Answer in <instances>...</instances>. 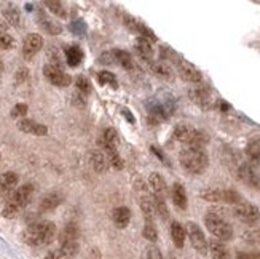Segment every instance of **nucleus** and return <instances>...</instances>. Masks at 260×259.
<instances>
[{
  "mask_svg": "<svg viewBox=\"0 0 260 259\" xmlns=\"http://www.w3.org/2000/svg\"><path fill=\"white\" fill-rule=\"evenodd\" d=\"M145 259H163V254L156 246H149L145 251Z\"/></svg>",
  "mask_w": 260,
  "mask_h": 259,
  "instance_id": "obj_47",
  "label": "nucleus"
},
{
  "mask_svg": "<svg viewBox=\"0 0 260 259\" xmlns=\"http://www.w3.org/2000/svg\"><path fill=\"white\" fill-rule=\"evenodd\" d=\"M19 181V178L13 171H7L4 175H0V194H5L8 190L13 189Z\"/></svg>",
  "mask_w": 260,
  "mask_h": 259,
  "instance_id": "obj_31",
  "label": "nucleus"
},
{
  "mask_svg": "<svg viewBox=\"0 0 260 259\" xmlns=\"http://www.w3.org/2000/svg\"><path fill=\"white\" fill-rule=\"evenodd\" d=\"M142 235H144L145 240H149L152 243H155L158 240V231L155 227V222L153 221H145L144 229H142Z\"/></svg>",
  "mask_w": 260,
  "mask_h": 259,
  "instance_id": "obj_38",
  "label": "nucleus"
},
{
  "mask_svg": "<svg viewBox=\"0 0 260 259\" xmlns=\"http://www.w3.org/2000/svg\"><path fill=\"white\" fill-rule=\"evenodd\" d=\"M125 24L128 26V29H131L133 32H136V34H139L141 37H144V39H147V40H150V42H155L156 40V36L153 34V31L152 29H149L145 24H142L141 21H138V19H134V18H125Z\"/></svg>",
  "mask_w": 260,
  "mask_h": 259,
  "instance_id": "obj_15",
  "label": "nucleus"
},
{
  "mask_svg": "<svg viewBox=\"0 0 260 259\" xmlns=\"http://www.w3.org/2000/svg\"><path fill=\"white\" fill-rule=\"evenodd\" d=\"M34 186L32 184H22L21 187H18L11 197L7 200V204L4 205V210H2V215L4 218H8V219H13L16 218L19 213L24 210L29 202L34 195Z\"/></svg>",
  "mask_w": 260,
  "mask_h": 259,
  "instance_id": "obj_3",
  "label": "nucleus"
},
{
  "mask_svg": "<svg viewBox=\"0 0 260 259\" xmlns=\"http://www.w3.org/2000/svg\"><path fill=\"white\" fill-rule=\"evenodd\" d=\"M236 259H260V253H244L240 251L236 254Z\"/></svg>",
  "mask_w": 260,
  "mask_h": 259,
  "instance_id": "obj_49",
  "label": "nucleus"
},
{
  "mask_svg": "<svg viewBox=\"0 0 260 259\" xmlns=\"http://www.w3.org/2000/svg\"><path fill=\"white\" fill-rule=\"evenodd\" d=\"M185 232H187V237H188L191 246H193L200 254H203V256L208 254V239L198 224L193 221H188L185 224Z\"/></svg>",
  "mask_w": 260,
  "mask_h": 259,
  "instance_id": "obj_6",
  "label": "nucleus"
},
{
  "mask_svg": "<svg viewBox=\"0 0 260 259\" xmlns=\"http://www.w3.org/2000/svg\"><path fill=\"white\" fill-rule=\"evenodd\" d=\"M219 107H220V110H222V112H229V110L232 109V107H230V104H229V103H225V101H222V99L219 101Z\"/></svg>",
  "mask_w": 260,
  "mask_h": 259,
  "instance_id": "obj_51",
  "label": "nucleus"
},
{
  "mask_svg": "<svg viewBox=\"0 0 260 259\" xmlns=\"http://www.w3.org/2000/svg\"><path fill=\"white\" fill-rule=\"evenodd\" d=\"M78 250H80L78 242L77 243H66V245H61L58 250L50 251L47 256H45V259H74L78 254Z\"/></svg>",
  "mask_w": 260,
  "mask_h": 259,
  "instance_id": "obj_13",
  "label": "nucleus"
},
{
  "mask_svg": "<svg viewBox=\"0 0 260 259\" xmlns=\"http://www.w3.org/2000/svg\"><path fill=\"white\" fill-rule=\"evenodd\" d=\"M171 198H173L174 205L179 210H187V207H188V197H187V192H185V187L180 183H174L171 186Z\"/></svg>",
  "mask_w": 260,
  "mask_h": 259,
  "instance_id": "obj_16",
  "label": "nucleus"
},
{
  "mask_svg": "<svg viewBox=\"0 0 260 259\" xmlns=\"http://www.w3.org/2000/svg\"><path fill=\"white\" fill-rule=\"evenodd\" d=\"M26 8H27V11H32V5H29V4H27V5H26Z\"/></svg>",
  "mask_w": 260,
  "mask_h": 259,
  "instance_id": "obj_53",
  "label": "nucleus"
},
{
  "mask_svg": "<svg viewBox=\"0 0 260 259\" xmlns=\"http://www.w3.org/2000/svg\"><path fill=\"white\" fill-rule=\"evenodd\" d=\"M43 47V39L40 34H27L22 42V56L24 60H32Z\"/></svg>",
  "mask_w": 260,
  "mask_h": 259,
  "instance_id": "obj_11",
  "label": "nucleus"
},
{
  "mask_svg": "<svg viewBox=\"0 0 260 259\" xmlns=\"http://www.w3.org/2000/svg\"><path fill=\"white\" fill-rule=\"evenodd\" d=\"M48 60H50V64L51 66L61 67V69H62V61H61V54H59V50L58 48H54V47H50L48 48Z\"/></svg>",
  "mask_w": 260,
  "mask_h": 259,
  "instance_id": "obj_43",
  "label": "nucleus"
},
{
  "mask_svg": "<svg viewBox=\"0 0 260 259\" xmlns=\"http://www.w3.org/2000/svg\"><path fill=\"white\" fill-rule=\"evenodd\" d=\"M27 104L26 103H18L13 109H11V117L13 119H19V117H24L27 114Z\"/></svg>",
  "mask_w": 260,
  "mask_h": 259,
  "instance_id": "obj_45",
  "label": "nucleus"
},
{
  "mask_svg": "<svg viewBox=\"0 0 260 259\" xmlns=\"http://www.w3.org/2000/svg\"><path fill=\"white\" fill-rule=\"evenodd\" d=\"M99 63L104 64V66H114L115 64V60H114V54H112V50L104 51L103 54H101L99 56Z\"/></svg>",
  "mask_w": 260,
  "mask_h": 259,
  "instance_id": "obj_46",
  "label": "nucleus"
},
{
  "mask_svg": "<svg viewBox=\"0 0 260 259\" xmlns=\"http://www.w3.org/2000/svg\"><path fill=\"white\" fill-rule=\"evenodd\" d=\"M177 64V72L182 77V80L188 82V83H201L203 82V74L195 64L188 63L187 60H176Z\"/></svg>",
  "mask_w": 260,
  "mask_h": 259,
  "instance_id": "obj_8",
  "label": "nucleus"
},
{
  "mask_svg": "<svg viewBox=\"0 0 260 259\" xmlns=\"http://www.w3.org/2000/svg\"><path fill=\"white\" fill-rule=\"evenodd\" d=\"M179 163L190 175H201L208 170L209 157L203 148H185L179 154Z\"/></svg>",
  "mask_w": 260,
  "mask_h": 259,
  "instance_id": "obj_2",
  "label": "nucleus"
},
{
  "mask_svg": "<svg viewBox=\"0 0 260 259\" xmlns=\"http://www.w3.org/2000/svg\"><path fill=\"white\" fill-rule=\"evenodd\" d=\"M78 235H80V231H78L77 224H67V226L59 234V242H61V245L77 243L78 242Z\"/></svg>",
  "mask_w": 260,
  "mask_h": 259,
  "instance_id": "obj_27",
  "label": "nucleus"
},
{
  "mask_svg": "<svg viewBox=\"0 0 260 259\" xmlns=\"http://www.w3.org/2000/svg\"><path fill=\"white\" fill-rule=\"evenodd\" d=\"M89 162H91V166H93V170L96 173H106L109 170V159H107V155L101 151V149H96L91 152V159H89Z\"/></svg>",
  "mask_w": 260,
  "mask_h": 259,
  "instance_id": "obj_20",
  "label": "nucleus"
},
{
  "mask_svg": "<svg viewBox=\"0 0 260 259\" xmlns=\"http://www.w3.org/2000/svg\"><path fill=\"white\" fill-rule=\"evenodd\" d=\"M39 24L42 26L43 31H47L50 36H59V34L62 32V26L59 24V22L51 19L50 16H47L43 11L39 13Z\"/></svg>",
  "mask_w": 260,
  "mask_h": 259,
  "instance_id": "obj_21",
  "label": "nucleus"
},
{
  "mask_svg": "<svg viewBox=\"0 0 260 259\" xmlns=\"http://www.w3.org/2000/svg\"><path fill=\"white\" fill-rule=\"evenodd\" d=\"M4 18H5V21L8 22V24H11V26H19L21 24V15H19V11L16 8H7V10H4Z\"/></svg>",
  "mask_w": 260,
  "mask_h": 259,
  "instance_id": "obj_39",
  "label": "nucleus"
},
{
  "mask_svg": "<svg viewBox=\"0 0 260 259\" xmlns=\"http://www.w3.org/2000/svg\"><path fill=\"white\" fill-rule=\"evenodd\" d=\"M173 136L176 141L185 144L187 148H205L209 142V134L205 130H200L190 125H179L174 128Z\"/></svg>",
  "mask_w": 260,
  "mask_h": 259,
  "instance_id": "obj_4",
  "label": "nucleus"
},
{
  "mask_svg": "<svg viewBox=\"0 0 260 259\" xmlns=\"http://www.w3.org/2000/svg\"><path fill=\"white\" fill-rule=\"evenodd\" d=\"M56 226L51 221L32 222L22 232V242L29 246H45L54 240Z\"/></svg>",
  "mask_w": 260,
  "mask_h": 259,
  "instance_id": "obj_1",
  "label": "nucleus"
},
{
  "mask_svg": "<svg viewBox=\"0 0 260 259\" xmlns=\"http://www.w3.org/2000/svg\"><path fill=\"white\" fill-rule=\"evenodd\" d=\"M98 80H99L101 85H104V87H114V88H117V85H118L117 75L114 72H109V71H101L98 74Z\"/></svg>",
  "mask_w": 260,
  "mask_h": 259,
  "instance_id": "obj_37",
  "label": "nucleus"
},
{
  "mask_svg": "<svg viewBox=\"0 0 260 259\" xmlns=\"http://www.w3.org/2000/svg\"><path fill=\"white\" fill-rule=\"evenodd\" d=\"M134 50L138 51L139 58H142L144 61L150 63L152 61V56H153V47H152V42L147 40L144 37H139L134 43Z\"/></svg>",
  "mask_w": 260,
  "mask_h": 259,
  "instance_id": "obj_23",
  "label": "nucleus"
},
{
  "mask_svg": "<svg viewBox=\"0 0 260 259\" xmlns=\"http://www.w3.org/2000/svg\"><path fill=\"white\" fill-rule=\"evenodd\" d=\"M69 29H71V32L77 34V36H83V34L86 32V24L82 19H75L69 24Z\"/></svg>",
  "mask_w": 260,
  "mask_h": 259,
  "instance_id": "obj_44",
  "label": "nucleus"
},
{
  "mask_svg": "<svg viewBox=\"0 0 260 259\" xmlns=\"http://www.w3.org/2000/svg\"><path fill=\"white\" fill-rule=\"evenodd\" d=\"M246 155L249 159V163L258 166L260 163V139H254L246 146Z\"/></svg>",
  "mask_w": 260,
  "mask_h": 259,
  "instance_id": "obj_32",
  "label": "nucleus"
},
{
  "mask_svg": "<svg viewBox=\"0 0 260 259\" xmlns=\"http://www.w3.org/2000/svg\"><path fill=\"white\" fill-rule=\"evenodd\" d=\"M208 251L211 253L212 259H230V251L225 246L223 242L212 239L211 242H208Z\"/></svg>",
  "mask_w": 260,
  "mask_h": 259,
  "instance_id": "obj_22",
  "label": "nucleus"
},
{
  "mask_svg": "<svg viewBox=\"0 0 260 259\" xmlns=\"http://www.w3.org/2000/svg\"><path fill=\"white\" fill-rule=\"evenodd\" d=\"M27 77H29V71L26 69V67H21V69L16 72L15 75V82L19 85V83H24L27 80Z\"/></svg>",
  "mask_w": 260,
  "mask_h": 259,
  "instance_id": "obj_48",
  "label": "nucleus"
},
{
  "mask_svg": "<svg viewBox=\"0 0 260 259\" xmlns=\"http://www.w3.org/2000/svg\"><path fill=\"white\" fill-rule=\"evenodd\" d=\"M99 148H106V146H112V148H117L118 144V133L115 128H106L101 134V138L98 139Z\"/></svg>",
  "mask_w": 260,
  "mask_h": 259,
  "instance_id": "obj_30",
  "label": "nucleus"
},
{
  "mask_svg": "<svg viewBox=\"0 0 260 259\" xmlns=\"http://www.w3.org/2000/svg\"><path fill=\"white\" fill-rule=\"evenodd\" d=\"M200 197L211 204H222L223 202V189H206L201 190Z\"/></svg>",
  "mask_w": 260,
  "mask_h": 259,
  "instance_id": "obj_33",
  "label": "nucleus"
},
{
  "mask_svg": "<svg viewBox=\"0 0 260 259\" xmlns=\"http://www.w3.org/2000/svg\"><path fill=\"white\" fill-rule=\"evenodd\" d=\"M0 159H2V157H0Z\"/></svg>",
  "mask_w": 260,
  "mask_h": 259,
  "instance_id": "obj_55",
  "label": "nucleus"
},
{
  "mask_svg": "<svg viewBox=\"0 0 260 259\" xmlns=\"http://www.w3.org/2000/svg\"><path fill=\"white\" fill-rule=\"evenodd\" d=\"M75 85H77V88H78V92H80L83 96L91 92V83H89V80H88L86 77H83V75H78V77H77Z\"/></svg>",
  "mask_w": 260,
  "mask_h": 259,
  "instance_id": "obj_42",
  "label": "nucleus"
},
{
  "mask_svg": "<svg viewBox=\"0 0 260 259\" xmlns=\"http://www.w3.org/2000/svg\"><path fill=\"white\" fill-rule=\"evenodd\" d=\"M45 7H47L53 15L59 16V18H66L67 16V10L64 8V5L61 2H53V0H48L45 2Z\"/></svg>",
  "mask_w": 260,
  "mask_h": 259,
  "instance_id": "obj_40",
  "label": "nucleus"
},
{
  "mask_svg": "<svg viewBox=\"0 0 260 259\" xmlns=\"http://www.w3.org/2000/svg\"><path fill=\"white\" fill-rule=\"evenodd\" d=\"M205 224L206 229L220 242H229L233 239V227L225 221L219 213L216 211H209L205 216Z\"/></svg>",
  "mask_w": 260,
  "mask_h": 259,
  "instance_id": "obj_5",
  "label": "nucleus"
},
{
  "mask_svg": "<svg viewBox=\"0 0 260 259\" xmlns=\"http://www.w3.org/2000/svg\"><path fill=\"white\" fill-rule=\"evenodd\" d=\"M188 96L195 104H198L203 109H209L212 106V96H211L209 88H206V87L191 88L188 92Z\"/></svg>",
  "mask_w": 260,
  "mask_h": 259,
  "instance_id": "obj_12",
  "label": "nucleus"
},
{
  "mask_svg": "<svg viewBox=\"0 0 260 259\" xmlns=\"http://www.w3.org/2000/svg\"><path fill=\"white\" fill-rule=\"evenodd\" d=\"M18 128L22 133H27V134H34V136H45L48 133V128L42 125V123L36 122V120H30V119H22L18 123Z\"/></svg>",
  "mask_w": 260,
  "mask_h": 259,
  "instance_id": "obj_14",
  "label": "nucleus"
},
{
  "mask_svg": "<svg viewBox=\"0 0 260 259\" xmlns=\"http://www.w3.org/2000/svg\"><path fill=\"white\" fill-rule=\"evenodd\" d=\"M112 221L118 229L128 227V224L131 221V210L128 207H117L112 210Z\"/></svg>",
  "mask_w": 260,
  "mask_h": 259,
  "instance_id": "obj_18",
  "label": "nucleus"
},
{
  "mask_svg": "<svg viewBox=\"0 0 260 259\" xmlns=\"http://www.w3.org/2000/svg\"><path fill=\"white\" fill-rule=\"evenodd\" d=\"M169 259H176V257H173V256H171V257H169Z\"/></svg>",
  "mask_w": 260,
  "mask_h": 259,
  "instance_id": "obj_54",
  "label": "nucleus"
},
{
  "mask_svg": "<svg viewBox=\"0 0 260 259\" xmlns=\"http://www.w3.org/2000/svg\"><path fill=\"white\" fill-rule=\"evenodd\" d=\"M15 39L10 36L4 27H0V50H11L15 47Z\"/></svg>",
  "mask_w": 260,
  "mask_h": 259,
  "instance_id": "obj_41",
  "label": "nucleus"
},
{
  "mask_svg": "<svg viewBox=\"0 0 260 259\" xmlns=\"http://www.w3.org/2000/svg\"><path fill=\"white\" fill-rule=\"evenodd\" d=\"M149 184L153 190V195H160V197H165L166 192H168V186H166V181L165 178L160 175V173H150L149 176Z\"/></svg>",
  "mask_w": 260,
  "mask_h": 259,
  "instance_id": "obj_25",
  "label": "nucleus"
},
{
  "mask_svg": "<svg viewBox=\"0 0 260 259\" xmlns=\"http://www.w3.org/2000/svg\"><path fill=\"white\" fill-rule=\"evenodd\" d=\"M43 75L45 78L54 87H69L72 83V78L69 74H66L64 69L61 67H56V66H51V64H47L43 67Z\"/></svg>",
  "mask_w": 260,
  "mask_h": 259,
  "instance_id": "obj_9",
  "label": "nucleus"
},
{
  "mask_svg": "<svg viewBox=\"0 0 260 259\" xmlns=\"http://www.w3.org/2000/svg\"><path fill=\"white\" fill-rule=\"evenodd\" d=\"M141 210L144 213L145 221H153L155 218V208H153V202L150 195H144L141 198Z\"/></svg>",
  "mask_w": 260,
  "mask_h": 259,
  "instance_id": "obj_36",
  "label": "nucleus"
},
{
  "mask_svg": "<svg viewBox=\"0 0 260 259\" xmlns=\"http://www.w3.org/2000/svg\"><path fill=\"white\" fill-rule=\"evenodd\" d=\"M152 202H153V208H155V213L161 219H168L169 218V210H168V205H166V200L165 197H160V195H152Z\"/></svg>",
  "mask_w": 260,
  "mask_h": 259,
  "instance_id": "obj_34",
  "label": "nucleus"
},
{
  "mask_svg": "<svg viewBox=\"0 0 260 259\" xmlns=\"http://www.w3.org/2000/svg\"><path fill=\"white\" fill-rule=\"evenodd\" d=\"M233 215L238 221H241L244 224H249V226H254V224H257L260 221L258 207H255L254 204H247V202H243L240 205H235Z\"/></svg>",
  "mask_w": 260,
  "mask_h": 259,
  "instance_id": "obj_7",
  "label": "nucleus"
},
{
  "mask_svg": "<svg viewBox=\"0 0 260 259\" xmlns=\"http://www.w3.org/2000/svg\"><path fill=\"white\" fill-rule=\"evenodd\" d=\"M2 71H4V61L0 60V74H2Z\"/></svg>",
  "mask_w": 260,
  "mask_h": 259,
  "instance_id": "obj_52",
  "label": "nucleus"
},
{
  "mask_svg": "<svg viewBox=\"0 0 260 259\" xmlns=\"http://www.w3.org/2000/svg\"><path fill=\"white\" fill-rule=\"evenodd\" d=\"M62 202H64V195L62 194H59V192H50L45 197H42L39 210L43 211V213L45 211H53V210L58 208L62 204Z\"/></svg>",
  "mask_w": 260,
  "mask_h": 259,
  "instance_id": "obj_17",
  "label": "nucleus"
},
{
  "mask_svg": "<svg viewBox=\"0 0 260 259\" xmlns=\"http://www.w3.org/2000/svg\"><path fill=\"white\" fill-rule=\"evenodd\" d=\"M120 110H121V116L125 117V119H126L129 123H134V122H136V120H134V117H133V114L129 112V109H126V107H121Z\"/></svg>",
  "mask_w": 260,
  "mask_h": 259,
  "instance_id": "obj_50",
  "label": "nucleus"
},
{
  "mask_svg": "<svg viewBox=\"0 0 260 259\" xmlns=\"http://www.w3.org/2000/svg\"><path fill=\"white\" fill-rule=\"evenodd\" d=\"M241 239L251 246H260V227H251L243 232Z\"/></svg>",
  "mask_w": 260,
  "mask_h": 259,
  "instance_id": "obj_35",
  "label": "nucleus"
},
{
  "mask_svg": "<svg viewBox=\"0 0 260 259\" xmlns=\"http://www.w3.org/2000/svg\"><path fill=\"white\" fill-rule=\"evenodd\" d=\"M99 149L107 155L110 166H114L115 170H123V166H125V162H123V159H121V155L118 154V149L117 148H112V146H106V148H99Z\"/></svg>",
  "mask_w": 260,
  "mask_h": 259,
  "instance_id": "obj_28",
  "label": "nucleus"
},
{
  "mask_svg": "<svg viewBox=\"0 0 260 259\" xmlns=\"http://www.w3.org/2000/svg\"><path fill=\"white\" fill-rule=\"evenodd\" d=\"M149 64H150L152 72L156 77L163 78V80H173L174 72H173L171 66H169V64H166L165 61H150Z\"/></svg>",
  "mask_w": 260,
  "mask_h": 259,
  "instance_id": "obj_24",
  "label": "nucleus"
},
{
  "mask_svg": "<svg viewBox=\"0 0 260 259\" xmlns=\"http://www.w3.org/2000/svg\"><path fill=\"white\" fill-rule=\"evenodd\" d=\"M64 56H66V63L69 64L71 67H77L80 64L85 58V53L83 50L78 47V45H67L66 50H64Z\"/></svg>",
  "mask_w": 260,
  "mask_h": 259,
  "instance_id": "obj_19",
  "label": "nucleus"
},
{
  "mask_svg": "<svg viewBox=\"0 0 260 259\" xmlns=\"http://www.w3.org/2000/svg\"><path fill=\"white\" fill-rule=\"evenodd\" d=\"M112 54H114V60H115V64L120 66V67H125V69L131 71L134 69V61H133V56L125 51V50H118V48H114L112 50Z\"/></svg>",
  "mask_w": 260,
  "mask_h": 259,
  "instance_id": "obj_29",
  "label": "nucleus"
},
{
  "mask_svg": "<svg viewBox=\"0 0 260 259\" xmlns=\"http://www.w3.org/2000/svg\"><path fill=\"white\" fill-rule=\"evenodd\" d=\"M238 176L246 186H249L252 189H260V173L255 165L249 162L241 163L238 168Z\"/></svg>",
  "mask_w": 260,
  "mask_h": 259,
  "instance_id": "obj_10",
  "label": "nucleus"
},
{
  "mask_svg": "<svg viewBox=\"0 0 260 259\" xmlns=\"http://www.w3.org/2000/svg\"><path fill=\"white\" fill-rule=\"evenodd\" d=\"M171 239H173V242L177 248H184L187 232H185V227L182 226V224L177 222V221L171 222Z\"/></svg>",
  "mask_w": 260,
  "mask_h": 259,
  "instance_id": "obj_26",
  "label": "nucleus"
}]
</instances>
